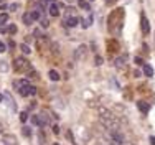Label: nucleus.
<instances>
[{
	"instance_id": "1",
	"label": "nucleus",
	"mask_w": 155,
	"mask_h": 145,
	"mask_svg": "<svg viewBox=\"0 0 155 145\" xmlns=\"http://www.w3.org/2000/svg\"><path fill=\"white\" fill-rule=\"evenodd\" d=\"M99 120H101V124L104 125V127H107V129H119V127H121L119 119L115 117L111 111L104 109V107H99Z\"/></svg>"
},
{
	"instance_id": "2",
	"label": "nucleus",
	"mask_w": 155,
	"mask_h": 145,
	"mask_svg": "<svg viewBox=\"0 0 155 145\" xmlns=\"http://www.w3.org/2000/svg\"><path fill=\"white\" fill-rule=\"evenodd\" d=\"M109 137L115 144H124L125 142V137H124V134L119 129H109Z\"/></svg>"
},
{
	"instance_id": "3",
	"label": "nucleus",
	"mask_w": 155,
	"mask_h": 145,
	"mask_svg": "<svg viewBox=\"0 0 155 145\" xmlns=\"http://www.w3.org/2000/svg\"><path fill=\"white\" fill-rule=\"evenodd\" d=\"M13 66H15V69H17V71H25V69H28V68H30V63H28L25 58H21V56H20V58L15 59Z\"/></svg>"
},
{
	"instance_id": "4",
	"label": "nucleus",
	"mask_w": 155,
	"mask_h": 145,
	"mask_svg": "<svg viewBox=\"0 0 155 145\" xmlns=\"http://www.w3.org/2000/svg\"><path fill=\"white\" fill-rule=\"evenodd\" d=\"M86 54H88V46L81 45V46H78L76 51H74V59H76V61H81V59L86 58Z\"/></svg>"
},
{
	"instance_id": "5",
	"label": "nucleus",
	"mask_w": 155,
	"mask_h": 145,
	"mask_svg": "<svg viewBox=\"0 0 155 145\" xmlns=\"http://www.w3.org/2000/svg\"><path fill=\"white\" fill-rule=\"evenodd\" d=\"M38 119H40L41 127H43V125H50V117H48L46 112H41V114H38Z\"/></svg>"
},
{
	"instance_id": "6",
	"label": "nucleus",
	"mask_w": 155,
	"mask_h": 145,
	"mask_svg": "<svg viewBox=\"0 0 155 145\" xmlns=\"http://www.w3.org/2000/svg\"><path fill=\"white\" fill-rule=\"evenodd\" d=\"M2 140H3V144L5 145H17V140H15L13 135H3Z\"/></svg>"
},
{
	"instance_id": "7",
	"label": "nucleus",
	"mask_w": 155,
	"mask_h": 145,
	"mask_svg": "<svg viewBox=\"0 0 155 145\" xmlns=\"http://www.w3.org/2000/svg\"><path fill=\"white\" fill-rule=\"evenodd\" d=\"M142 32L145 33V35H148V32H150V25H148V20L142 15Z\"/></svg>"
},
{
	"instance_id": "8",
	"label": "nucleus",
	"mask_w": 155,
	"mask_h": 145,
	"mask_svg": "<svg viewBox=\"0 0 155 145\" xmlns=\"http://www.w3.org/2000/svg\"><path fill=\"white\" fill-rule=\"evenodd\" d=\"M137 107H139V109H140L144 114H147L148 109H150V105H148L147 102H144V101H139V102H137Z\"/></svg>"
},
{
	"instance_id": "9",
	"label": "nucleus",
	"mask_w": 155,
	"mask_h": 145,
	"mask_svg": "<svg viewBox=\"0 0 155 145\" xmlns=\"http://www.w3.org/2000/svg\"><path fill=\"white\" fill-rule=\"evenodd\" d=\"M50 79H51V81H60V79H61L60 72L54 71V69H51V71H50Z\"/></svg>"
},
{
	"instance_id": "10",
	"label": "nucleus",
	"mask_w": 155,
	"mask_h": 145,
	"mask_svg": "<svg viewBox=\"0 0 155 145\" xmlns=\"http://www.w3.org/2000/svg\"><path fill=\"white\" fill-rule=\"evenodd\" d=\"M78 21H79V20L76 18V17H69V18H66V25L68 26H76Z\"/></svg>"
},
{
	"instance_id": "11",
	"label": "nucleus",
	"mask_w": 155,
	"mask_h": 145,
	"mask_svg": "<svg viewBox=\"0 0 155 145\" xmlns=\"http://www.w3.org/2000/svg\"><path fill=\"white\" fill-rule=\"evenodd\" d=\"M144 72H145V76H154V68L152 66H148V64H144Z\"/></svg>"
},
{
	"instance_id": "12",
	"label": "nucleus",
	"mask_w": 155,
	"mask_h": 145,
	"mask_svg": "<svg viewBox=\"0 0 155 145\" xmlns=\"http://www.w3.org/2000/svg\"><path fill=\"white\" fill-rule=\"evenodd\" d=\"M78 5L81 7L83 10H91V7H89V3L86 0H78Z\"/></svg>"
},
{
	"instance_id": "13",
	"label": "nucleus",
	"mask_w": 155,
	"mask_h": 145,
	"mask_svg": "<svg viewBox=\"0 0 155 145\" xmlns=\"http://www.w3.org/2000/svg\"><path fill=\"white\" fill-rule=\"evenodd\" d=\"M21 134H23L25 137H32V129L27 127V125H23V127H21Z\"/></svg>"
},
{
	"instance_id": "14",
	"label": "nucleus",
	"mask_w": 155,
	"mask_h": 145,
	"mask_svg": "<svg viewBox=\"0 0 155 145\" xmlns=\"http://www.w3.org/2000/svg\"><path fill=\"white\" fill-rule=\"evenodd\" d=\"M50 15H53V17L58 15V5H56V3H53V5L50 7Z\"/></svg>"
},
{
	"instance_id": "15",
	"label": "nucleus",
	"mask_w": 155,
	"mask_h": 145,
	"mask_svg": "<svg viewBox=\"0 0 155 145\" xmlns=\"http://www.w3.org/2000/svg\"><path fill=\"white\" fill-rule=\"evenodd\" d=\"M124 66H125V61H124L122 58L115 59V68H119V69H121V68H124Z\"/></svg>"
},
{
	"instance_id": "16",
	"label": "nucleus",
	"mask_w": 155,
	"mask_h": 145,
	"mask_svg": "<svg viewBox=\"0 0 155 145\" xmlns=\"http://www.w3.org/2000/svg\"><path fill=\"white\" fill-rule=\"evenodd\" d=\"M0 71H3V72L8 71V64L5 63V61H0Z\"/></svg>"
},
{
	"instance_id": "17",
	"label": "nucleus",
	"mask_w": 155,
	"mask_h": 145,
	"mask_svg": "<svg viewBox=\"0 0 155 145\" xmlns=\"http://www.w3.org/2000/svg\"><path fill=\"white\" fill-rule=\"evenodd\" d=\"M23 21H25L27 25H30V23L33 21V20H32V17H30V13H25V15H23Z\"/></svg>"
},
{
	"instance_id": "18",
	"label": "nucleus",
	"mask_w": 155,
	"mask_h": 145,
	"mask_svg": "<svg viewBox=\"0 0 155 145\" xmlns=\"http://www.w3.org/2000/svg\"><path fill=\"white\" fill-rule=\"evenodd\" d=\"M32 124L38 125V127H41V124H40V119H38V115H32Z\"/></svg>"
},
{
	"instance_id": "19",
	"label": "nucleus",
	"mask_w": 155,
	"mask_h": 145,
	"mask_svg": "<svg viewBox=\"0 0 155 145\" xmlns=\"http://www.w3.org/2000/svg\"><path fill=\"white\" fill-rule=\"evenodd\" d=\"M20 50H21L23 53H25V54H28V53H30V46H28L27 43H23V45L20 46Z\"/></svg>"
},
{
	"instance_id": "20",
	"label": "nucleus",
	"mask_w": 155,
	"mask_h": 145,
	"mask_svg": "<svg viewBox=\"0 0 155 145\" xmlns=\"http://www.w3.org/2000/svg\"><path fill=\"white\" fill-rule=\"evenodd\" d=\"M102 63H104V59H102L101 56H94V64L96 66H101Z\"/></svg>"
},
{
	"instance_id": "21",
	"label": "nucleus",
	"mask_w": 155,
	"mask_h": 145,
	"mask_svg": "<svg viewBox=\"0 0 155 145\" xmlns=\"http://www.w3.org/2000/svg\"><path fill=\"white\" fill-rule=\"evenodd\" d=\"M36 7H38V10H43V8L46 7V0H40V2L36 3Z\"/></svg>"
},
{
	"instance_id": "22",
	"label": "nucleus",
	"mask_w": 155,
	"mask_h": 145,
	"mask_svg": "<svg viewBox=\"0 0 155 145\" xmlns=\"http://www.w3.org/2000/svg\"><path fill=\"white\" fill-rule=\"evenodd\" d=\"M20 120L21 122H27L28 120V112H20Z\"/></svg>"
},
{
	"instance_id": "23",
	"label": "nucleus",
	"mask_w": 155,
	"mask_h": 145,
	"mask_svg": "<svg viewBox=\"0 0 155 145\" xmlns=\"http://www.w3.org/2000/svg\"><path fill=\"white\" fill-rule=\"evenodd\" d=\"M28 94H32V96H35V94H36V87H35V86H28Z\"/></svg>"
},
{
	"instance_id": "24",
	"label": "nucleus",
	"mask_w": 155,
	"mask_h": 145,
	"mask_svg": "<svg viewBox=\"0 0 155 145\" xmlns=\"http://www.w3.org/2000/svg\"><path fill=\"white\" fill-rule=\"evenodd\" d=\"M30 17H32V20H38L40 18V12H32L30 13Z\"/></svg>"
},
{
	"instance_id": "25",
	"label": "nucleus",
	"mask_w": 155,
	"mask_h": 145,
	"mask_svg": "<svg viewBox=\"0 0 155 145\" xmlns=\"http://www.w3.org/2000/svg\"><path fill=\"white\" fill-rule=\"evenodd\" d=\"M7 30H8V33H12V35H13V33H17V25H10Z\"/></svg>"
},
{
	"instance_id": "26",
	"label": "nucleus",
	"mask_w": 155,
	"mask_h": 145,
	"mask_svg": "<svg viewBox=\"0 0 155 145\" xmlns=\"http://www.w3.org/2000/svg\"><path fill=\"white\" fill-rule=\"evenodd\" d=\"M18 8H20V5H18V3H12V5H10V12H17Z\"/></svg>"
},
{
	"instance_id": "27",
	"label": "nucleus",
	"mask_w": 155,
	"mask_h": 145,
	"mask_svg": "<svg viewBox=\"0 0 155 145\" xmlns=\"http://www.w3.org/2000/svg\"><path fill=\"white\" fill-rule=\"evenodd\" d=\"M7 20H8V15H7V13H2V17H0V21H2V25H3Z\"/></svg>"
},
{
	"instance_id": "28",
	"label": "nucleus",
	"mask_w": 155,
	"mask_h": 145,
	"mask_svg": "<svg viewBox=\"0 0 155 145\" xmlns=\"http://www.w3.org/2000/svg\"><path fill=\"white\" fill-rule=\"evenodd\" d=\"M53 134H56V135L60 134V127H58V124H54V125H53Z\"/></svg>"
},
{
	"instance_id": "29",
	"label": "nucleus",
	"mask_w": 155,
	"mask_h": 145,
	"mask_svg": "<svg viewBox=\"0 0 155 145\" xmlns=\"http://www.w3.org/2000/svg\"><path fill=\"white\" fill-rule=\"evenodd\" d=\"M5 50H7V48H5V43H3V41H0V53H3Z\"/></svg>"
},
{
	"instance_id": "30",
	"label": "nucleus",
	"mask_w": 155,
	"mask_h": 145,
	"mask_svg": "<svg viewBox=\"0 0 155 145\" xmlns=\"http://www.w3.org/2000/svg\"><path fill=\"white\" fill-rule=\"evenodd\" d=\"M27 76H28V78H36V72H35V71H32V72H28Z\"/></svg>"
},
{
	"instance_id": "31",
	"label": "nucleus",
	"mask_w": 155,
	"mask_h": 145,
	"mask_svg": "<svg viewBox=\"0 0 155 145\" xmlns=\"http://www.w3.org/2000/svg\"><path fill=\"white\" fill-rule=\"evenodd\" d=\"M40 23H41V26H43V28H46V26H48V21H46V20H41Z\"/></svg>"
},
{
	"instance_id": "32",
	"label": "nucleus",
	"mask_w": 155,
	"mask_h": 145,
	"mask_svg": "<svg viewBox=\"0 0 155 145\" xmlns=\"http://www.w3.org/2000/svg\"><path fill=\"white\" fill-rule=\"evenodd\" d=\"M135 63H137V64H144V59H142V58H135Z\"/></svg>"
},
{
	"instance_id": "33",
	"label": "nucleus",
	"mask_w": 155,
	"mask_h": 145,
	"mask_svg": "<svg viewBox=\"0 0 155 145\" xmlns=\"http://www.w3.org/2000/svg\"><path fill=\"white\" fill-rule=\"evenodd\" d=\"M66 135H68V138H69V140H73V134H71V132H69V130L66 132Z\"/></svg>"
},
{
	"instance_id": "34",
	"label": "nucleus",
	"mask_w": 155,
	"mask_h": 145,
	"mask_svg": "<svg viewBox=\"0 0 155 145\" xmlns=\"http://www.w3.org/2000/svg\"><path fill=\"white\" fill-rule=\"evenodd\" d=\"M148 140H150V144H152V145H155V137H154V135H152V137L148 138Z\"/></svg>"
},
{
	"instance_id": "35",
	"label": "nucleus",
	"mask_w": 155,
	"mask_h": 145,
	"mask_svg": "<svg viewBox=\"0 0 155 145\" xmlns=\"http://www.w3.org/2000/svg\"><path fill=\"white\" fill-rule=\"evenodd\" d=\"M134 76L135 78H139V76H142V74H140V71H134Z\"/></svg>"
},
{
	"instance_id": "36",
	"label": "nucleus",
	"mask_w": 155,
	"mask_h": 145,
	"mask_svg": "<svg viewBox=\"0 0 155 145\" xmlns=\"http://www.w3.org/2000/svg\"><path fill=\"white\" fill-rule=\"evenodd\" d=\"M2 101H3V96H2V94H0V102H2Z\"/></svg>"
},
{
	"instance_id": "37",
	"label": "nucleus",
	"mask_w": 155,
	"mask_h": 145,
	"mask_svg": "<svg viewBox=\"0 0 155 145\" xmlns=\"http://www.w3.org/2000/svg\"><path fill=\"white\" fill-rule=\"evenodd\" d=\"M0 132H2V124H0Z\"/></svg>"
},
{
	"instance_id": "38",
	"label": "nucleus",
	"mask_w": 155,
	"mask_h": 145,
	"mask_svg": "<svg viewBox=\"0 0 155 145\" xmlns=\"http://www.w3.org/2000/svg\"><path fill=\"white\" fill-rule=\"evenodd\" d=\"M53 145H60V144H53Z\"/></svg>"
}]
</instances>
